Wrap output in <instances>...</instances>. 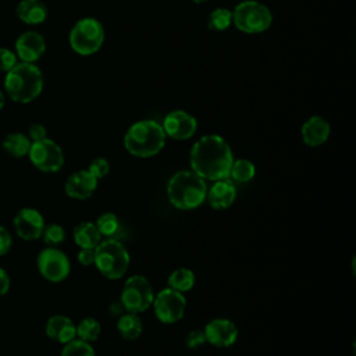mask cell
Here are the masks:
<instances>
[{"label": "cell", "instance_id": "cell-5", "mask_svg": "<svg viewBox=\"0 0 356 356\" xmlns=\"http://www.w3.org/2000/svg\"><path fill=\"white\" fill-rule=\"evenodd\" d=\"M93 264L103 277L108 280H118L129 267V253L120 241L104 239L95 248Z\"/></svg>", "mask_w": 356, "mask_h": 356}, {"label": "cell", "instance_id": "cell-25", "mask_svg": "<svg viewBox=\"0 0 356 356\" xmlns=\"http://www.w3.org/2000/svg\"><path fill=\"white\" fill-rule=\"evenodd\" d=\"M254 174H256V167L250 160L238 159V160L232 161L228 178L234 182L245 184V182H249L250 179H253Z\"/></svg>", "mask_w": 356, "mask_h": 356}, {"label": "cell", "instance_id": "cell-11", "mask_svg": "<svg viewBox=\"0 0 356 356\" xmlns=\"http://www.w3.org/2000/svg\"><path fill=\"white\" fill-rule=\"evenodd\" d=\"M36 264L40 275L50 282L64 281L71 271L68 256L63 250L51 246L40 250Z\"/></svg>", "mask_w": 356, "mask_h": 356}, {"label": "cell", "instance_id": "cell-28", "mask_svg": "<svg viewBox=\"0 0 356 356\" xmlns=\"http://www.w3.org/2000/svg\"><path fill=\"white\" fill-rule=\"evenodd\" d=\"M95 225L96 228L99 229L100 235L102 236H113L117 231H118V227H120V221H118V217L111 213V211H107V213H103L100 214L96 221H95Z\"/></svg>", "mask_w": 356, "mask_h": 356}, {"label": "cell", "instance_id": "cell-6", "mask_svg": "<svg viewBox=\"0 0 356 356\" xmlns=\"http://www.w3.org/2000/svg\"><path fill=\"white\" fill-rule=\"evenodd\" d=\"M232 24L243 33H261L271 26L273 14L266 4L257 0H243L232 10Z\"/></svg>", "mask_w": 356, "mask_h": 356}, {"label": "cell", "instance_id": "cell-23", "mask_svg": "<svg viewBox=\"0 0 356 356\" xmlns=\"http://www.w3.org/2000/svg\"><path fill=\"white\" fill-rule=\"evenodd\" d=\"M31 139L28 138V135L22 134V132H13L8 134L4 139H3V150L10 154L11 157H24L28 154L29 147H31Z\"/></svg>", "mask_w": 356, "mask_h": 356}, {"label": "cell", "instance_id": "cell-8", "mask_svg": "<svg viewBox=\"0 0 356 356\" xmlns=\"http://www.w3.org/2000/svg\"><path fill=\"white\" fill-rule=\"evenodd\" d=\"M154 299V291L150 281L143 275H131L121 291L120 302L125 312L143 313L147 310Z\"/></svg>", "mask_w": 356, "mask_h": 356}, {"label": "cell", "instance_id": "cell-16", "mask_svg": "<svg viewBox=\"0 0 356 356\" xmlns=\"http://www.w3.org/2000/svg\"><path fill=\"white\" fill-rule=\"evenodd\" d=\"M97 178H95L88 170H79L72 172L65 184L64 191L68 197L85 200L93 195L97 188Z\"/></svg>", "mask_w": 356, "mask_h": 356}, {"label": "cell", "instance_id": "cell-29", "mask_svg": "<svg viewBox=\"0 0 356 356\" xmlns=\"http://www.w3.org/2000/svg\"><path fill=\"white\" fill-rule=\"evenodd\" d=\"M60 356H96V353L89 342L72 339L64 345Z\"/></svg>", "mask_w": 356, "mask_h": 356}, {"label": "cell", "instance_id": "cell-19", "mask_svg": "<svg viewBox=\"0 0 356 356\" xmlns=\"http://www.w3.org/2000/svg\"><path fill=\"white\" fill-rule=\"evenodd\" d=\"M46 335L58 343H68L70 341L76 338V325L74 321L64 314L51 316L44 325Z\"/></svg>", "mask_w": 356, "mask_h": 356}, {"label": "cell", "instance_id": "cell-13", "mask_svg": "<svg viewBox=\"0 0 356 356\" xmlns=\"http://www.w3.org/2000/svg\"><path fill=\"white\" fill-rule=\"evenodd\" d=\"M161 127L165 136L175 140H186L196 134L197 121L185 110H172L164 117Z\"/></svg>", "mask_w": 356, "mask_h": 356}, {"label": "cell", "instance_id": "cell-10", "mask_svg": "<svg viewBox=\"0 0 356 356\" xmlns=\"http://www.w3.org/2000/svg\"><path fill=\"white\" fill-rule=\"evenodd\" d=\"M152 306L156 317L161 323L172 324L184 317L186 310V299L182 292L172 288H165L154 295Z\"/></svg>", "mask_w": 356, "mask_h": 356}, {"label": "cell", "instance_id": "cell-31", "mask_svg": "<svg viewBox=\"0 0 356 356\" xmlns=\"http://www.w3.org/2000/svg\"><path fill=\"white\" fill-rule=\"evenodd\" d=\"M88 171L97 179L104 178L110 171V163L104 157H96L88 167Z\"/></svg>", "mask_w": 356, "mask_h": 356}, {"label": "cell", "instance_id": "cell-40", "mask_svg": "<svg viewBox=\"0 0 356 356\" xmlns=\"http://www.w3.org/2000/svg\"><path fill=\"white\" fill-rule=\"evenodd\" d=\"M193 3H196V4H202V3H206V1H209V0H192Z\"/></svg>", "mask_w": 356, "mask_h": 356}, {"label": "cell", "instance_id": "cell-14", "mask_svg": "<svg viewBox=\"0 0 356 356\" xmlns=\"http://www.w3.org/2000/svg\"><path fill=\"white\" fill-rule=\"evenodd\" d=\"M206 342L217 348H228L235 343L238 338L236 325L227 318H213L203 330Z\"/></svg>", "mask_w": 356, "mask_h": 356}, {"label": "cell", "instance_id": "cell-3", "mask_svg": "<svg viewBox=\"0 0 356 356\" xmlns=\"http://www.w3.org/2000/svg\"><path fill=\"white\" fill-rule=\"evenodd\" d=\"M165 139L167 136L160 122L154 120H140L127 129L124 146L129 154L147 159L156 156L164 147Z\"/></svg>", "mask_w": 356, "mask_h": 356}, {"label": "cell", "instance_id": "cell-21", "mask_svg": "<svg viewBox=\"0 0 356 356\" xmlns=\"http://www.w3.org/2000/svg\"><path fill=\"white\" fill-rule=\"evenodd\" d=\"M72 238H74L75 245H78L81 249L82 248L95 249L99 245L102 235H100L99 229L96 228L95 222L82 221L74 228Z\"/></svg>", "mask_w": 356, "mask_h": 356}, {"label": "cell", "instance_id": "cell-20", "mask_svg": "<svg viewBox=\"0 0 356 356\" xmlns=\"http://www.w3.org/2000/svg\"><path fill=\"white\" fill-rule=\"evenodd\" d=\"M15 13L17 17L28 25H39L47 18V7L42 0H21Z\"/></svg>", "mask_w": 356, "mask_h": 356}, {"label": "cell", "instance_id": "cell-36", "mask_svg": "<svg viewBox=\"0 0 356 356\" xmlns=\"http://www.w3.org/2000/svg\"><path fill=\"white\" fill-rule=\"evenodd\" d=\"M78 261L82 266H92L95 263V249H88V248H82L78 252Z\"/></svg>", "mask_w": 356, "mask_h": 356}, {"label": "cell", "instance_id": "cell-27", "mask_svg": "<svg viewBox=\"0 0 356 356\" xmlns=\"http://www.w3.org/2000/svg\"><path fill=\"white\" fill-rule=\"evenodd\" d=\"M232 25V10L227 7L214 8L207 18V28L211 31H225Z\"/></svg>", "mask_w": 356, "mask_h": 356}, {"label": "cell", "instance_id": "cell-24", "mask_svg": "<svg viewBox=\"0 0 356 356\" xmlns=\"http://www.w3.org/2000/svg\"><path fill=\"white\" fill-rule=\"evenodd\" d=\"M168 288H172L178 292H188L195 285V274L191 268L179 267L174 270L168 277Z\"/></svg>", "mask_w": 356, "mask_h": 356}, {"label": "cell", "instance_id": "cell-22", "mask_svg": "<svg viewBox=\"0 0 356 356\" xmlns=\"http://www.w3.org/2000/svg\"><path fill=\"white\" fill-rule=\"evenodd\" d=\"M142 320L135 313H122L117 318V331L125 341H135L142 334Z\"/></svg>", "mask_w": 356, "mask_h": 356}, {"label": "cell", "instance_id": "cell-17", "mask_svg": "<svg viewBox=\"0 0 356 356\" xmlns=\"http://www.w3.org/2000/svg\"><path fill=\"white\" fill-rule=\"evenodd\" d=\"M206 197L214 210H225L235 202L236 186L229 178L217 179L210 186V189H207Z\"/></svg>", "mask_w": 356, "mask_h": 356}, {"label": "cell", "instance_id": "cell-26", "mask_svg": "<svg viewBox=\"0 0 356 356\" xmlns=\"http://www.w3.org/2000/svg\"><path fill=\"white\" fill-rule=\"evenodd\" d=\"M102 332L100 321L95 317H85L76 325V337L85 342H95Z\"/></svg>", "mask_w": 356, "mask_h": 356}, {"label": "cell", "instance_id": "cell-9", "mask_svg": "<svg viewBox=\"0 0 356 356\" xmlns=\"http://www.w3.org/2000/svg\"><path fill=\"white\" fill-rule=\"evenodd\" d=\"M28 157L43 172H57L64 165V152L53 139L44 138L31 143Z\"/></svg>", "mask_w": 356, "mask_h": 356}, {"label": "cell", "instance_id": "cell-30", "mask_svg": "<svg viewBox=\"0 0 356 356\" xmlns=\"http://www.w3.org/2000/svg\"><path fill=\"white\" fill-rule=\"evenodd\" d=\"M42 236L47 246L57 248L60 243H63L65 241V229L63 225H60L57 222H51L49 225H44Z\"/></svg>", "mask_w": 356, "mask_h": 356}, {"label": "cell", "instance_id": "cell-1", "mask_svg": "<svg viewBox=\"0 0 356 356\" xmlns=\"http://www.w3.org/2000/svg\"><path fill=\"white\" fill-rule=\"evenodd\" d=\"M234 154L228 142L217 135L207 134L197 139L189 153V163L193 172L204 181L228 178Z\"/></svg>", "mask_w": 356, "mask_h": 356}, {"label": "cell", "instance_id": "cell-32", "mask_svg": "<svg viewBox=\"0 0 356 356\" xmlns=\"http://www.w3.org/2000/svg\"><path fill=\"white\" fill-rule=\"evenodd\" d=\"M17 63L18 61L15 51L6 47H0V72L10 71Z\"/></svg>", "mask_w": 356, "mask_h": 356}, {"label": "cell", "instance_id": "cell-39", "mask_svg": "<svg viewBox=\"0 0 356 356\" xmlns=\"http://www.w3.org/2000/svg\"><path fill=\"white\" fill-rule=\"evenodd\" d=\"M4 100H6V97H4V93H3V90L0 89V110L4 107Z\"/></svg>", "mask_w": 356, "mask_h": 356}, {"label": "cell", "instance_id": "cell-2", "mask_svg": "<svg viewBox=\"0 0 356 356\" xmlns=\"http://www.w3.org/2000/svg\"><path fill=\"white\" fill-rule=\"evenodd\" d=\"M44 79L40 68L33 63H17L6 72L4 89L7 96L17 103H31L43 90Z\"/></svg>", "mask_w": 356, "mask_h": 356}, {"label": "cell", "instance_id": "cell-7", "mask_svg": "<svg viewBox=\"0 0 356 356\" xmlns=\"http://www.w3.org/2000/svg\"><path fill=\"white\" fill-rule=\"evenodd\" d=\"M68 42L76 54L92 56L97 53L104 43V28L99 19L83 17L71 28Z\"/></svg>", "mask_w": 356, "mask_h": 356}, {"label": "cell", "instance_id": "cell-15", "mask_svg": "<svg viewBox=\"0 0 356 356\" xmlns=\"http://www.w3.org/2000/svg\"><path fill=\"white\" fill-rule=\"evenodd\" d=\"M46 51V40L36 31H26L15 40V54L24 63L38 61Z\"/></svg>", "mask_w": 356, "mask_h": 356}, {"label": "cell", "instance_id": "cell-12", "mask_svg": "<svg viewBox=\"0 0 356 356\" xmlns=\"http://www.w3.org/2000/svg\"><path fill=\"white\" fill-rule=\"evenodd\" d=\"M44 218L40 211L33 207H22L13 218L15 234L22 241H36L42 236L44 229Z\"/></svg>", "mask_w": 356, "mask_h": 356}, {"label": "cell", "instance_id": "cell-33", "mask_svg": "<svg viewBox=\"0 0 356 356\" xmlns=\"http://www.w3.org/2000/svg\"><path fill=\"white\" fill-rule=\"evenodd\" d=\"M206 343V337H204V332L200 331V330H192L189 331V334L186 335V339H185V345L186 348L189 349H197L200 346H203Z\"/></svg>", "mask_w": 356, "mask_h": 356}, {"label": "cell", "instance_id": "cell-38", "mask_svg": "<svg viewBox=\"0 0 356 356\" xmlns=\"http://www.w3.org/2000/svg\"><path fill=\"white\" fill-rule=\"evenodd\" d=\"M125 312V309H124V306H122V303L118 300V302H113L110 306H108V314L111 316V317H120L122 313Z\"/></svg>", "mask_w": 356, "mask_h": 356}, {"label": "cell", "instance_id": "cell-4", "mask_svg": "<svg viewBox=\"0 0 356 356\" xmlns=\"http://www.w3.org/2000/svg\"><path fill=\"white\" fill-rule=\"evenodd\" d=\"M207 193L206 181L192 170L175 172L167 184V197L179 210H192L200 206Z\"/></svg>", "mask_w": 356, "mask_h": 356}, {"label": "cell", "instance_id": "cell-34", "mask_svg": "<svg viewBox=\"0 0 356 356\" xmlns=\"http://www.w3.org/2000/svg\"><path fill=\"white\" fill-rule=\"evenodd\" d=\"M11 246H13V236L10 231L4 225H0V256L7 254Z\"/></svg>", "mask_w": 356, "mask_h": 356}, {"label": "cell", "instance_id": "cell-37", "mask_svg": "<svg viewBox=\"0 0 356 356\" xmlns=\"http://www.w3.org/2000/svg\"><path fill=\"white\" fill-rule=\"evenodd\" d=\"M10 284H11V280L8 273L3 267H0V298L7 295L10 289Z\"/></svg>", "mask_w": 356, "mask_h": 356}, {"label": "cell", "instance_id": "cell-18", "mask_svg": "<svg viewBox=\"0 0 356 356\" xmlns=\"http://www.w3.org/2000/svg\"><path fill=\"white\" fill-rule=\"evenodd\" d=\"M330 134H331V127L328 121L321 115L309 117L300 128L302 140L305 142V145L310 147H317L325 143Z\"/></svg>", "mask_w": 356, "mask_h": 356}, {"label": "cell", "instance_id": "cell-35", "mask_svg": "<svg viewBox=\"0 0 356 356\" xmlns=\"http://www.w3.org/2000/svg\"><path fill=\"white\" fill-rule=\"evenodd\" d=\"M28 138L31 139V142H36V140H40V139H44L47 138V129L43 124H32L28 129Z\"/></svg>", "mask_w": 356, "mask_h": 356}]
</instances>
